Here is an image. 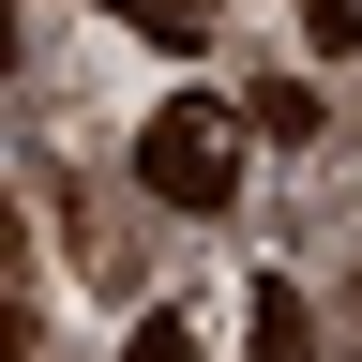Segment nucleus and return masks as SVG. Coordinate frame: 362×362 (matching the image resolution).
Here are the masks:
<instances>
[{"label":"nucleus","instance_id":"2","mask_svg":"<svg viewBox=\"0 0 362 362\" xmlns=\"http://www.w3.org/2000/svg\"><path fill=\"white\" fill-rule=\"evenodd\" d=\"M242 121L272 136V151H317V136H332V121H317V90H302V76H257V90H242Z\"/></svg>","mask_w":362,"mask_h":362},{"label":"nucleus","instance_id":"1","mask_svg":"<svg viewBox=\"0 0 362 362\" xmlns=\"http://www.w3.org/2000/svg\"><path fill=\"white\" fill-rule=\"evenodd\" d=\"M136 181H151L166 211L226 226V211H242V136H226V106H197V90L151 106V121H136Z\"/></svg>","mask_w":362,"mask_h":362},{"label":"nucleus","instance_id":"3","mask_svg":"<svg viewBox=\"0 0 362 362\" xmlns=\"http://www.w3.org/2000/svg\"><path fill=\"white\" fill-rule=\"evenodd\" d=\"M242 347H257V362H317V317H302V287H257V302H242Z\"/></svg>","mask_w":362,"mask_h":362},{"label":"nucleus","instance_id":"6","mask_svg":"<svg viewBox=\"0 0 362 362\" xmlns=\"http://www.w3.org/2000/svg\"><path fill=\"white\" fill-rule=\"evenodd\" d=\"M302 30L317 45H362V0H302Z\"/></svg>","mask_w":362,"mask_h":362},{"label":"nucleus","instance_id":"5","mask_svg":"<svg viewBox=\"0 0 362 362\" xmlns=\"http://www.w3.org/2000/svg\"><path fill=\"white\" fill-rule=\"evenodd\" d=\"M136 362H197V317H136Z\"/></svg>","mask_w":362,"mask_h":362},{"label":"nucleus","instance_id":"4","mask_svg":"<svg viewBox=\"0 0 362 362\" xmlns=\"http://www.w3.org/2000/svg\"><path fill=\"white\" fill-rule=\"evenodd\" d=\"M136 45H211V0H106Z\"/></svg>","mask_w":362,"mask_h":362}]
</instances>
